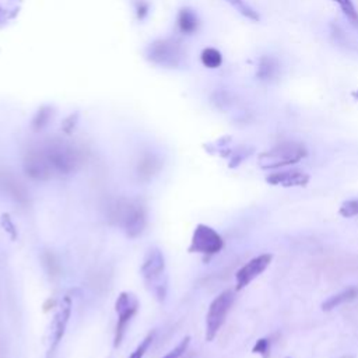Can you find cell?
<instances>
[{
  "label": "cell",
  "instance_id": "obj_1",
  "mask_svg": "<svg viewBox=\"0 0 358 358\" xmlns=\"http://www.w3.org/2000/svg\"><path fill=\"white\" fill-rule=\"evenodd\" d=\"M30 151L38 161L45 175H47L48 181L55 175H72L80 165V157L76 149L62 140H52L39 149Z\"/></svg>",
  "mask_w": 358,
  "mask_h": 358
},
{
  "label": "cell",
  "instance_id": "obj_2",
  "mask_svg": "<svg viewBox=\"0 0 358 358\" xmlns=\"http://www.w3.org/2000/svg\"><path fill=\"white\" fill-rule=\"evenodd\" d=\"M140 273L149 293L158 301L164 302L168 295V273L162 251L150 246L143 257Z\"/></svg>",
  "mask_w": 358,
  "mask_h": 358
},
{
  "label": "cell",
  "instance_id": "obj_3",
  "mask_svg": "<svg viewBox=\"0 0 358 358\" xmlns=\"http://www.w3.org/2000/svg\"><path fill=\"white\" fill-rule=\"evenodd\" d=\"M114 218L125 235L139 238L147 226V209L140 199H120L114 209Z\"/></svg>",
  "mask_w": 358,
  "mask_h": 358
},
{
  "label": "cell",
  "instance_id": "obj_4",
  "mask_svg": "<svg viewBox=\"0 0 358 358\" xmlns=\"http://www.w3.org/2000/svg\"><path fill=\"white\" fill-rule=\"evenodd\" d=\"M184 51L181 43L175 39H157L151 42L146 50V58L161 67H179L184 61Z\"/></svg>",
  "mask_w": 358,
  "mask_h": 358
},
{
  "label": "cell",
  "instance_id": "obj_5",
  "mask_svg": "<svg viewBox=\"0 0 358 358\" xmlns=\"http://www.w3.org/2000/svg\"><path fill=\"white\" fill-rule=\"evenodd\" d=\"M140 301L131 291H122L115 301V312L118 315L115 335H114V347H120L125 335L127 332V326L134 315L139 312Z\"/></svg>",
  "mask_w": 358,
  "mask_h": 358
},
{
  "label": "cell",
  "instance_id": "obj_6",
  "mask_svg": "<svg viewBox=\"0 0 358 358\" xmlns=\"http://www.w3.org/2000/svg\"><path fill=\"white\" fill-rule=\"evenodd\" d=\"M308 154L306 149L298 143H283L260 156V167L263 169H277L297 164Z\"/></svg>",
  "mask_w": 358,
  "mask_h": 358
},
{
  "label": "cell",
  "instance_id": "obj_7",
  "mask_svg": "<svg viewBox=\"0 0 358 358\" xmlns=\"http://www.w3.org/2000/svg\"><path fill=\"white\" fill-rule=\"evenodd\" d=\"M235 301V295L231 290L222 291L210 304L206 315V340L213 341L218 335L221 326L226 322L229 312Z\"/></svg>",
  "mask_w": 358,
  "mask_h": 358
},
{
  "label": "cell",
  "instance_id": "obj_8",
  "mask_svg": "<svg viewBox=\"0 0 358 358\" xmlns=\"http://www.w3.org/2000/svg\"><path fill=\"white\" fill-rule=\"evenodd\" d=\"M72 298L69 295L63 297L59 305L56 306V312L51 321L50 330H48V350L47 358H55L56 351L66 335V329L72 317Z\"/></svg>",
  "mask_w": 358,
  "mask_h": 358
},
{
  "label": "cell",
  "instance_id": "obj_9",
  "mask_svg": "<svg viewBox=\"0 0 358 358\" xmlns=\"http://www.w3.org/2000/svg\"><path fill=\"white\" fill-rule=\"evenodd\" d=\"M224 248L222 237L210 226L198 224L188 248L189 253H200L204 256H213L221 252Z\"/></svg>",
  "mask_w": 358,
  "mask_h": 358
},
{
  "label": "cell",
  "instance_id": "obj_10",
  "mask_svg": "<svg viewBox=\"0 0 358 358\" xmlns=\"http://www.w3.org/2000/svg\"><path fill=\"white\" fill-rule=\"evenodd\" d=\"M272 255L271 253H263L259 255L256 257H253L252 260H249L246 264H244L240 271L235 273V282H237V291L244 290L245 287H248L256 277H259L266 268L268 267L272 262Z\"/></svg>",
  "mask_w": 358,
  "mask_h": 358
},
{
  "label": "cell",
  "instance_id": "obj_11",
  "mask_svg": "<svg viewBox=\"0 0 358 358\" xmlns=\"http://www.w3.org/2000/svg\"><path fill=\"white\" fill-rule=\"evenodd\" d=\"M266 182L283 187V188H295V187H305L309 182V175L304 171L290 169V171H277L266 176Z\"/></svg>",
  "mask_w": 358,
  "mask_h": 358
},
{
  "label": "cell",
  "instance_id": "obj_12",
  "mask_svg": "<svg viewBox=\"0 0 358 358\" xmlns=\"http://www.w3.org/2000/svg\"><path fill=\"white\" fill-rule=\"evenodd\" d=\"M200 20L195 10L191 8H184L178 13V28L185 35H192L199 30Z\"/></svg>",
  "mask_w": 358,
  "mask_h": 358
},
{
  "label": "cell",
  "instance_id": "obj_13",
  "mask_svg": "<svg viewBox=\"0 0 358 358\" xmlns=\"http://www.w3.org/2000/svg\"><path fill=\"white\" fill-rule=\"evenodd\" d=\"M357 297H358V290L355 287H350V288L344 290L343 293L336 294V295L330 297L329 299H326L324 302V305H322V309L324 310H332V309H335V308H337V306H340V305H343L346 302H350V301L355 299Z\"/></svg>",
  "mask_w": 358,
  "mask_h": 358
},
{
  "label": "cell",
  "instance_id": "obj_14",
  "mask_svg": "<svg viewBox=\"0 0 358 358\" xmlns=\"http://www.w3.org/2000/svg\"><path fill=\"white\" fill-rule=\"evenodd\" d=\"M54 108L52 107H50V105H43V107H41L38 111H36V114L34 115V118H32V122H31V127H32V130L34 131H41V130H43L45 127H47L50 123H51V120H52V118H54Z\"/></svg>",
  "mask_w": 358,
  "mask_h": 358
},
{
  "label": "cell",
  "instance_id": "obj_15",
  "mask_svg": "<svg viewBox=\"0 0 358 358\" xmlns=\"http://www.w3.org/2000/svg\"><path fill=\"white\" fill-rule=\"evenodd\" d=\"M200 61L207 69H218L222 65V55L215 48H206L200 55Z\"/></svg>",
  "mask_w": 358,
  "mask_h": 358
},
{
  "label": "cell",
  "instance_id": "obj_16",
  "mask_svg": "<svg viewBox=\"0 0 358 358\" xmlns=\"http://www.w3.org/2000/svg\"><path fill=\"white\" fill-rule=\"evenodd\" d=\"M332 2L337 3L339 8L341 9L343 14L346 16V19L350 21V24L355 28H358V10L354 6L352 0H332Z\"/></svg>",
  "mask_w": 358,
  "mask_h": 358
},
{
  "label": "cell",
  "instance_id": "obj_17",
  "mask_svg": "<svg viewBox=\"0 0 358 358\" xmlns=\"http://www.w3.org/2000/svg\"><path fill=\"white\" fill-rule=\"evenodd\" d=\"M227 2L240 13V14H242L244 17H246L248 20H252V21H259L260 20V16H259V13L253 9V8H251L245 0H227Z\"/></svg>",
  "mask_w": 358,
  "mask_h": 358
},
{
  "label": "cell",
  "instance_id": "obj_18",
  "mask_svg": "<svg viewBox=\"0 0 358 358\" xmlns=\"http://www.w3.org/2000/svg\"><path fill=\"white\" fill-rule=\"evenodd\" d=\"M189 346H191V337L187 336L179 341L172 350H169L165 355H162L160 358H184L189 350Z\"/></svg>",
  "mask_w": 358,
  "mask_h": 358
},
{
  "label": "cell",
  "instance_id": "obj_19",
  "mask_svg": "<svg viewBox=\"0 0 358 358\" xmlns=\"http://www.w3.org/2000/svg\"><path fill=\"white\" fill-rule=\"evenodd\" d=\"M276 63L272 58H262L260 59V65L257 69V76L262 80H268L271 77H273L275 72H276Z\"/></svg>",
  "mask_w": 358,
  "mask_h": 358
},
{
  "label": "cell",
  "instance_id": "obj_20",
  "mask_svg": "<svg viewBox=\"0 0 358 358\" xmlns=\"http://www.w3.org/2000/svg\"><path fill=\"white\" fill-rule=\"evenodd\" d=\"M0 226H2V229L6 231V234L10 237L12 241H17V238H19L17 226L14 224V221L9 213H3L2 215H0Z\"/></svg>",
  "mask_w": 358,
  "mask_h": 358
},
{
  "label": "cell",
  "instance_id": "obj_21",
  "mask_svg": "<svg viewBox=\"0 0 358 358\" xmlns=\"http://www.w3.org/2000/svg\"><path fill=\"white\" fill-rule=\"evenodd\" d=\"M154 336H156L154 332L149 333V335L140 341V344L133 350V352H131L127 358H143V357L146 355V352L149 351V348L151 347V344H153V341H154Z\"/></svg>",
  "mask_w": 358,
  "mask_h": 358
},
{
  "label": "cell",
  "instance_id": "obj_22",
  "mask_svg": "<svg viewBox=\"0 0 358 358\" xmlns=\"http://www.w3.org/2000/svg\"><path fill=\"white\" fill-rule=\"evenodd\" d=\"M339 213L344 218H351V217L358 215V199H352V200L344 202L341 204Z\"/></svg>",
  "mask_w": 358,
  "mask_h": 358
},
{
  "label": "cell",
  "instance_id": "obj_23",
  "mask_svg": "<svg viewBox=\"0 0 358 358\" xmlns=\"http://www.w3.org/2000/svg\"><path fill=\"white\" fill-rule=\"evenodd\" d=\"M78 123V114L74 112V114H70L62 123V130L66 133V134H70L73 133V130L76 129Z\"/></svg>",
  "mask_w": 358,
  "mask_h": 358
},
{
  "label": "cell",
  "instance_id": "obj_24",
  "mask_svg": "<svg viewBox=\"0 0 358 358\" xmlns=\"http://www.w3.org/2000/svg\"><path fill=\"white\" fill-rule=\"evenodd\" d=\"M253 352L263 355V358H268V340L260 339L253 346Z\"/></svg>",
  "mask_w": 358,
  "mask_h": 358
},
{
  "label": "cell",
  "instance_id": "obj_25",
  "mask_svg": "<svg viewBox=\"0 0 358 358\" xmlns=\"http://www.w3.org/2000/svg\"><path fill=\"white\" fill-rule=\"evenodd\" d=\"M150 12V5L147 2H145V0H139V2L136 3V13H138V19L139 20H145L147 17Z\"/></svg>",
  "mask_w": 358,
  "mask_h": 358
},
{
  "label": "cell",
  "instance_id": "obj_26",
  "mask_svg": "<svg viewBox=\"0 0 358 358\" xmlns=\"http://www.w3.org/2000/svg\"><path fill=\"white\" fill-rule=\"evenodd\" d=\"M188 358H192V357H188Z\"/></svg>",
  "mask_w": 358,
  "mask_h": 358
}]
</instances>
